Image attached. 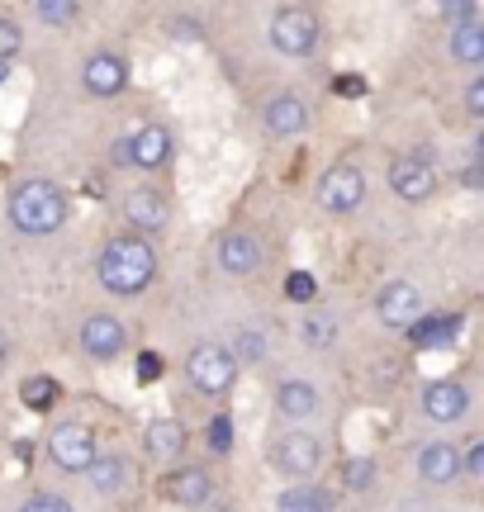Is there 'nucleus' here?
I'll return each instance as SVG.
<instances>
[{"instance_id":"1","label":"nucleus","mask_w":484,"mask_h":512,"mask_svg":"<svg viewBox=\"0 0 484 512\" xmlns=\"http://www.w3.org/2000/svg\"><path fill=\"white\" fill-rule=\"evenodd\" d=\"M157 271H162V252H157V242L152 238H138V233H110V238L95 247L91 256V275L95 285L119 299V304H129V299H143V294L157 285Z\"/></svg>"},{"instance_id":"2","label":"nucleus","mask_w":484,"mask_h":512,"mask_svg":"<svg viewBox=\"0 0 484 512\" xmlns=\"http://www.w3.org/2000/svg\"><path fill=\"white\" fill-rule=\"evenodd\" d=\"M5 223L19 238H57L72 223V190L53 176H19L5 195Z\"/></svg>"},{"instance_id":"3","label":"nucleus","mask_w":484,"mask_h":512,"mask_svg":"<svg viewBox=\"0 0 484 512\" xmlns=\"http://www.w3.org/2000/svg\"><path fill=\"white\" fill-rule=\"evenodd\" d=\"M181 375H186V384L200 394V399H228L233 389H238L242 380V366L233 361V351L224 347V342H195V347L186 351V361H181Z\"/></svg>"},{"instance_id":"4","label":"nucleus","mask_w":484,"mask_h":512,"mask_svg":"<svg viewBox=\"0 0 484 512\" xmlns=\"http://www.w3.org/2000/svg\"><path fill=\"white\" fill-rule=\"evenodd\" d=\"M114 166H129L138 176H157V171H167L176 162V128L162 124V119H148V124H138L133 133L124 138H114Z\"/></svg>"},{"instance_id":"5","label":"nucleus","mask_w":484,"mask_h":512,"mask_svg":"<svg viewBox=\"0 0 484 512\" xmlns=\"http://www.w3.org/2000/svg\"><path fill=\"white\" fill-rule=\"evenodd\" d=\"M266 43H271L280 57L304 62V57H314L318 43H323V19H318V10L309 0H290V5H280L276 15L266 19Z\"/></svg>"},{"instance_id":"6","label":"nucleus","mask_w":484,"mask_h":512,"mask_svg":"<svg viewBox=\"0 0 484 512\" xmlns=\"http://www.w3.org/2000/svg\"><path fill=\"white\" fill-rule=\"evenodd\" d=\"M385 185H390L394 200L409 204V209L437 200V190H442V171H437L432 147H409V152H394L390 162H385Z\"/></svg>"},{"instance_id":"7","label":"nucleus","mask_w":484,"mask_h":512,"mask_svg":"<svg viewBox=\"0 0 484 512\" xmlns=\"http://www.w3.org/2000/svg\"><path fill=\"white\" fill-rule=\"evenodd\" d=\"M266 460H271V470L280 479H314L323 470V460H328V446L318 432L309 427H280L276 437L266 441Z\"/></svg>"},{"instance_id":"8","label":"nucleus","mask_w":484,"mask_h":512,"mask_svg":"<svg viewBox=\"0 0 484 512\" xmlns=\"http://www.w3.org/2000/svg\"><path fill=\"white\" fill-rule=\"evenodd\" d=\"M209 261H214V271L228 275V280H252V275L266 271V261H271V242L266 233L257 228H224L214 247H209Z\"/></svg>"},{"instance_id":"9","label":"nucleus","mask_w":484,"mask_h":512,"mask_svg":"<svg viewBox=\"0 0 484 512\" xmlns=\"http://www.w3.org/2000/svg\"><path fill=\"white\" fill-rule=\"evenodd\" d=\"M366 195H371V176H366L356 162L323 166L318 181H314V204L323 209V214H333V219H352V214H361Z\"/></svg>"},{"instance_id":"10","label":"nucleus","mask_w":484,"mask_h":512,"mask_svg":"<svg viewBox=\"0 0 484 512\" xmlns=\"http://www.w3.org/2000/svg\"><path fill=\"white\" fill-rule=\"evenodd\" d=\"M176 219V209H171V195L162 185L152 181H133L124 195H119V223H124V233H138V238H162Z\"/></svg>"},{"instance_id":"11","label":"nucleus","mask_w":484,"mask_h":512,"mask_svg":"<svg viewBox=\"0 0 484 512\" xmlns=\"http://www.w3.org/2000/svg\"><path fill=\"white\" fill-rule=\"evenodd\" d=\"M76 351L91 361V366H114L124 351H129V323L114 309H95L76 323Z\"/></svg>"},{"instance_id":"12","label":"nucleus","mask_w":484,"mask_h":512,"mask_svg":"<svg viewBox=\"0 0 484 512\" xmlns=\"http://www.w3.org/2000/svg\"><path fill=\"white\" fill-rule=\"evenodd\" d=\"M43 451L53 460V470H62V475H86V465H91L95 451H100V437H95L91 422L67 418V422H53V427H48Z\"/></svg>"},{"instance_id":"13","label":"nucleus","mask_w":484,"mask_h":512,"mask_svg":"<svg viewBox=\"0 0 484 512\" xmlns=\"http://www.w3.org/2000/svg\"><path fill=\"white\" fill-rule=\"evenodd\" d=\"M418 413L432 422V427H461V422L475 413V394H470V384L461 375H437L418 389Z\"/></svg>"},{"instance_id":"14","label":"nucleus","mask_w":484,"mask_h":512,"mask_svg":"<svg viewBox=\"0 0 484 512\" xmlns=\"http://www.w3.org/2000/svg\"><path fill=\"white\" fill-rule=\"evenodd\" d=\"M261 128H266V138H276V143L304 138V133L314 128V105H309V95L295 91V86L271 91L261 100Z\"/></svg>"},{"instance_id":"15","label":"nucleus","mask_w":484,"mask_h":512,"mask_svg":"<svg viewBox=\"0 0 484 512\" xmlns=\"http://www.w3.org/2000/svg\"><path fill=\"white\" fill-rule=\"evenodd\" d=\"M428 313V290L418 285V280H409V275H394V280H385L380 290H375V323L390 332H404L409 323H418Z\"/></svg>"},{"instance_id":"16","label":"nucleus","mask_w":484,"mask_h":512,"mask_svg":"<svg viewBox=\"0 0 484 512\" xmlns=\"http://www.w3.org/2000/svg\"><path fill=\"white\" fill-rule=\"evenodd\" d=\"M162 494H167V503H176V508L195 512L219 494V479H214V470L200 465V460H176V465H167V475H162Z\"/></svg>"},{"instance_id":"17","label":"nucleus","mask_w":484,"mask_h":512,"mask_svg":"<svg viewBox=\"0 0 484 512\" xmlns=\"http://www.w3.org/2000/svg\"><path fill=\"white\" fill-rule=\"evenodd\" d=\"M129 81H133L129 57L114 53V48H95L81 62V91L91 95V100H119V95L129 91Z\"/></svg>"},{"instance_id":"18","label":"nucleus","mask_w":484,"mask_h":512,"mask_svg":"<svg viewBox=\"0 0 484 512\" xmlns=\"http://www.w3.org/2000/svg\"><path fill=\"white\" fill-rule=\"evenodd\" d=\"M271 408H276L280 427H304V422L318 418L323 408V394L309 375H280L276 389H271Z\"/></svg>"},{"instance_id":"19","label":"nucleus","mask_w":484,"mask_h":512,"mask_svg":"<svg viewBox=\"0 0 484 512\" xmlns=\"http://www.w3.org/2000/svg\"><path fill=\"white\" fill-rule=\"evenodd\" d=\"M466 328H470L466 309H428L418 323L404 328V337H409L413 351H451L466 337Z\"/></svg>"},{"instance_id":"20","label":"nucleus","mask_w":484,"mask_h":512,"mask_svg":"<svg viewBox=\"0 0 484 512\" xmlns=\"http://www.w3.org/2000/svg\"><path fill=\"white\" fill-rule=\"evenodd\" d=\"M413 470H418V479H423L428 489H456V484H461V446L451 437L423 441L418 456H413Z\"/></svg>"},{"instance_id":"21","label":"nucleus","mask_w":484,"mask_h":512,"mask_svg":"<svg viewBox=\"0 0 484 512\" xmlns=\"http://www.w3.org/2000/svg\"><path fill=\"white\" fill-rule=\"evenodd\" d=\"M190 451V427L176 413H157V418H148V427H143V456L152 460V465H176V460H186Z\"/></svg>"},{"instance_id":"22","label":"nucleus","mask_w":484,"mask_h":512,"mask_svg":"<svg viewBox=\"0 0 484 512\" xmlns=\"http://www.w3.org/2000/svg\"><path fill=\"white\" fill-rule=\"evenodd\" d=\"M295 342L304 351H337L342 347V313L337 309H328L323 299L318 304H309V309H299V318H295Z\"/></svg>"},{"instance_id":"23","label":"nucleus","mask_w":484,"mask_h":512,"mask_svg":"<svg viewBox=\"0 0 484 512\" xmlns=\"http://www.w3.org/2000/svg\"><path fill=\"white\" fill-rule=\"evenodd\" d=\"M138 479L129 456H119V451H95V460L86 465V484H91L100 498H119L129 494V484Z\"/></svg>"},{"instance_id":"24","label":"nucleus","mask_w":484,"mask_h":512,"mask_svg":"<svg viewBox=\"0 0 484 512\" xmlns=\"http://www.w3.org/2000/svg\"><path fill=\"white\" fill-rule=\"evenodd\" d=\"M224 347L233 351V361H238L242 370H257L271 361V332H266V323H252V318H242V323H233L224 337Z\"/></svg>"},{"instance_id":"25","label":"nucleus","mask_w":484,"mask_h":512,"mask_svg":"<svg viewBox=\"0 0 484 512\" xmlns=\"http://www.w3.org/2000/svg\"><path fill=\"white\" fill-rule=\"evenodd\" d=\"M447 57L461 72H480L484 67V15L466 19V24H451L447 29Z\"/></svg>"},{"instance_id":"26","label":"nucleus","mask_w":484,"mask_h":512,"mask_svg":"<svg viewBox=\"0 0 484 512\" xmlns=\"http://www.w3.org/2000/svg\"><path fill=\"white\" fill-rule=\"evenodd\" d=\"M62 399H67V389H62V380H57V375H48V370H29V375L19 380V403H24L29 413H38V418L57 413V408H62Z\"/></svg>"},{"instance_id":"27","label":"nucleus","mask_w":484,"mask_h":512,"mask_svg":"<svg viewBox=\"0 0 484 512\" xmlns=\"http://www.w3.org/2000/svg\"><path fill=\"white\" fill-rule=\"evenodd\" d=\"M276 512H337V494L314 479H295L276 494Z\"/></svg>"},{"instance_id":"28","label":"nucleus","mask_w":484,"mask_h":512,"mask_svg":"<svg viewBox=\"0 0 484 512\" xmlns=\"http://www.w3.org/2000/svg\"><path fill=\"white\" fill-rule=\"evenodd\" d=\"M337 484H342V494H371L375 484H380V460H375L371 451L342 456V465H337Z\"/></svg>"},{"instance_id":"29","label":"nucleus","mask_w":484,"mask_h":512,"mask_svg":"<svg viewBox=\"0 0 484 512\" xmlns=\"http://www.w3.org/2000/svg\"><path fill=\"white\" fill-rule=\"evenodd\" d=\"M200 446L219 460L233 456V446H238V422H233L228 408H219V413H209L205 418V427H200Z\"/></svg>"},{"instance_id":"30","label":"nucleus","mask_w":484,"mask_h":512,"mask_svg":"<svg viewBox=\"0 0 484 512\" xmlns=\"http://www.w3.org/2000/svg\"><path fill=\"white\" fill-rule=\"evenodd\" d=\"M29 15H34L43 29L62 34V29H72L76 19H81V0H29Z\"/></svg>"},{"instance_id":"31","label":"nucleus","mask_w":484,"mask_h":512,"mask_svg":"<svg viewBox=\"0 0 484 512\" xmlns=\"http://www.w3.org/2000/svg\"><path fill=\"white\" fill-rule=\"evenodd\" d=\"M318 294H323V285H318L314 271H290L280 280V299L290 309H309V304H318Z\"/></svg>"},{"instance_id":"32","label":"nucleus","mask_w":484,"mask_h":512,"mask_svg":"<svg viewBox=\"0 0 484 512\" xmlns=\"http://www.w3.org/2000/svg\"><path fill=\"white\" fill-rule=\"evenodd\" d=\"M162 29H167V38L171 43H181V48H200V43H209L205 24H200L195 15H167L162 19Z\"/></svg>"},{"instance_id":"33","label":"nucleus","mask_w":484,"mask_h":512,"mask_svg":"<svg viewBox=\"0 0 484 512\" xmlns=\"http://www.w3.org/2000/svg\"><path fill=\"white\" fill-rule=\"evenodd\" d=\"M162 375H167V356H162V351L143 347L138 356H133V384H138V389H152V384H162Z\"/></svg>"},{"instance_id":"34","label":"nucleus","mask_w":484,"mask_h":512,"mask_svg":"<svg viewBox=\"0 0 484 512\" xmlns=\"http://www.w3.org/2000/svg\"><path fill=\"white\" fill-rule=\"evenodd\" d=\"M328 91L337 95V100H347V105H356V100H366L371 95V81L361 72H337L333 81H328Z\"/></svg>"},{"instance_id":"35","label":"nucleus","mask_w":484,"mask_h":512,"mask_svg":"<svg viewBox=\"0 0 484 512\" xmlns=\"http://www.w3.org/2000/svg\"><path fill=\"white\" fill-rule=\"evenodd\" d=\"M24 53V24L15 15H0V62H15Z\"/></svg>"},{"instance_id":"36","label":"nucleus","mask_w":484,"mask_h":512,"mask_svg":"<svg viewBox=\"0 0 484 512\" xmlns=\"http://www.w3.org/2000/svg\"><path fill=\"white\" fill-rule=\"evenodd\" d=\"M456 181H461V190H470V195H480L484 190V147H480V138H475V147H470L466 166L456 171Z\"/></svg>"},{"instance_id":"37","label":"nucleus","mask_w":484,"mask_h":512,"mask_svg":"<svg viewBox=\"0 0 484 512\" xmlns=\"http://www.w3.org/2000/svg\"><path fill=\"white\" fill-rule=\"evenodd\" d=\"M461 110H466L470 124H480V119H484V76H480V72L466 76V91H461Z\"/></svg>"},{"instance_id":"38","label":"nucleus","mask_w":484,"mask_h":512,"mask_svg":"<svg viewBox=\"0 0 484 512\" xmlns=\"http://www.w3.org/2000/svg\"><path fill=\"white\" fill-rule=\"evenodd\" d=\"M461 479H484V437L461 441Z\"/></svg>"},{"instance_id":"39","label":"nucleus","mask_w":484,"mask_h":512,"mask_svg":"<svg viewBox=\"0 0 484 512\" xmlns=\"http://www.w3.org/2000/svg\"><path fill=\"white\" fill-rule=\"evenodd\" d=\"M437 15L451 24H466V19H480V0H437Z\"/></svg>"},{"instance_id":"40","label":"nucleus","mask_w":484,"mask_h":512,"mask_svg":"<svg viewBox=\"0 0 484 512\" xmlns=\"http://www.w3.org/2000/svg\"><path fill=\"white\" fill-rule=\"evenodd\" d=\"M15 512H76V508L62 494H29Z\"/></svg>"},{"instance_id":"41","label":"nucleus","mask_w":484,"mask_h":512,"mask_svg":"<svg viewBox=\"0 0 484 512\" xmlns=\"http://www.w3.org/2000/svg\"><path fill=\"white\" fill-rule=\"evenodd\" d=\"M10 361H15V337H10V332L0 328V370L10 366Z\"/></svg>"},{"instance_id":"42","label":"nucleus","mask_w":484,"mask_h":512,"mask_svg":"<svg viewBox=\"0 0 484 512\" xmlns=\"http://www.w3.org/2000/svg\"><path fill=\"white\" fill-rule=\"evenodd\" d=\"M195 512H238V508H233V503H224V498H209L205 508H195Z\"/></svg>"},{"instance_id":"43","label":"nucleus","mask_w":484,"mask_h":512,"mask_svg":"<svg viewBox=\"0 0 484 512\" xmlns=\"http://www.w3.org/2000/svg\"><path fill=\"white\" fill-rule=\"evenodd\" d=\"M34 446H38V441H15V456L19 460H34Z\"/></svg>"},{"instance_id":"44","label":"nucleus","mask_w":484,"mask_h":512,"mask_svg":"<svg viewBox=\"0 0 484 512\" xmlns=\"http://www.w3.org/2000/svg\"><path fill=\"white\" fill-rule=\"evenodd\" d=\"M10 72H15V62H0V86L10 81Z\"/></svg>"}]
</instances>
